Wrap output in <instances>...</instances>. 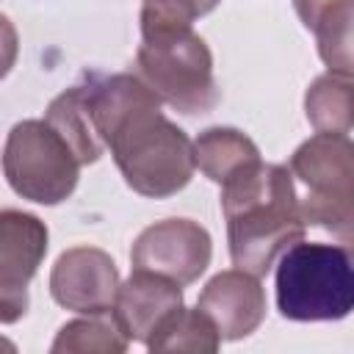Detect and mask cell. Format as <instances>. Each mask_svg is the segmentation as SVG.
Listing matches in <instances>:
<instances>
[{
  "label": "cell",
  "mask_w": 354,
  "mask_h": 354,
  "mask_svg": "<svg viewBox=\"0 0 354 354\" xmlns=\"http://www.w3.org/2000/svg\"><path fill=\"white\" fill-rule=\"evenodd\" d=\"M17 55H19L17 28L6 14H0V80L11 72V66L17 64Z\"/></svg>",
  "instance_id": "d6986e66"
},
{
  "label": "cell",
  "mask_w": 354,
  "mask_h": 354,
  "mask_svg": "<svg viewBox=\"0 0 354 354\" xmlns=\"http://www.w3.org/2000/svg\"><path fill=\"white\" fill-rule=\"evenodd\" d=\"M221 0H141V36L185 30Z\"/></svg>",
  "instance_id": "ac0fdd59"
},
{
  "label": "cell",
  "mask_w": 354,
  "mask_h": 354,
  "mask_svg": "<svg viewBox=\"0 0 354 354\" xmlns=\"http://www.w3.org/2000/svg\"><path fill=\"white\" fill-rule=\"evenodd\" d=\"M351 75L326 72L315 77L304 94V111L315 133H351Z\"/></svg>",
  "instance_id": "9a60e30c"
},
{
  "label": "cell",
  "mask_w": 354,
  "mask_h": 354,
  "mask_svg": "<svg viewBox=\"0 0 354 354\" xmlns=\"http://www.w3.org/2000/svg\"><path fill=\"white\" fill-rule=\"evenodd\" d=\"M221 337L213 326V321L202 310H185L177 307L147 340V348L155 354L166 351H191V354H213L218 351Z\"/></svg>",
  "instance_id": "2e32d148"
},
{
  "label": "cell",
  "mask_w": 354,
  "mask_h": 354,
  "mask_svg": "<svg viewBox=\"0 0 354 354\" xmlns=\"http://www.w3.org/2000/svg\"><path fill=\"white\" fill-rule=\"evenodd\" d=\"M47 224L25 210H0V324H17L30 304L28 288L47 254Z\"/></svg>",
  "instance_id": "ba28073f"
},
{
  "label": "cell",
  "mask_w": 354,
  "mask_h": 354,
  "mask_svg": "<svg viewBox=\"0 0 354 354\" xmlns=\"http://www.w3.org/2000/svg\"><path fill=\"white\" fill-rule=\"evenodd\" d=\"M83 91L102 147L136 194L166 199L191 183L194 144L163 116L160 100L138 75H88Z\"/></svg>",
  "instance_id": "6da1fadb"
},
{
  "label": "cell",
  "mask_w": 354,
  "mask_h": 354,
  "mask_svg": "<svg viewBox=\"0 0 354 354\" xmlns=\"http://www.w3.org/2000/svg\"><path fill=\"white\" fill-rule=\"evenodd\" d=\"M80 166L69 141L47 119H22L8 130L3 174L17 196L36 205H58L72 196Z\"/></svg>",
  "instance_id": "8992f818"
},
{
  "label": "cell",
  "mask_w": 354,
  "mask_h": 354,
  "mask_svg": "<svg viewBox=\"0 0 354 354\" xmlns=\"http://www.w3.org/2000/svg\"><path fill=\"white\" fill-rule=\"evenodd\" d=\"M277 310L288 321H340L354 304L346 243H290L277 263Z\"/></svg>",
  "instance_id": "3957f363"
},
{
  "label": "cell",
  "mask_w": 354,
  "mask_h": 354,
  "mask_svg": "<svg viewBox=\"0 0 354 354\" xmlns=\"http://www.w3.org/2000/svg\"><path fill=\"white\" fill-rule=\"evenodd\" d=\"M127 337L119 332L111 313L83 315L64 324L50 346L53 354H122Z\"/></svg>",
  "instance_id": "e0dca14e"
},
{
  "label": "cell",
  "mask_w": 354,
  "mask_h": 354,
  "mask_svg": "<svg viewBox=\"0 0 354 354\" xmlns=\"http://www.w3.org/2000/svg\"><path fill=\"white\" fill-rule=\"evenodd\" d=\"M196 310H202L221 340L249 337L266 318V290L260 277L243 268H227L210 277L196 299Z\"/></svg>",
  "instance_id": "30bf717a"
},
{
  "label": "cell",
  "mask_w": 354,
  "mask_h": 354,
  "mask_svg": "<svg viewBox=\"0 0 354 354\" xmlns=\"http://www.w3.org/2000/svg\"><path fill=\"white\" fill-rule=\"evenodd\" d=\"M293 8L301 25L315 33L318 55L329 72L351 75L354 0H293Z\"/></svg>",
  "instance_id": "7c38bea8"
},
{
  "label": "cell",
  "mask_w": 354,
  "mask_h": 354,
  "mask_svg": "<svg viewBox=\"0 0 354 354\" xmlns=\"http://www.w3.org/2000/svg\"><path fill=\"white\" fill-rule=\"evenodd\" d=\"M136 75L160 100V105L185 116L210 113L221 100L213 75V53L194 28L141 36Z\"/></svg>",
  "instance_id": "5b68a950"
},
{
  "label": "cell",
  "mask_w": 354,
  "mask_h": 354,
  "mask_svg": "<svg viewBox=\"0 0 354 354\" xmlns=\"http://www.w3.org/2000/svg\"><path fill=\"white\" fill-rule=\"evenodd\" d=\"M213 257L210 232L194 218H163L138 232L130 249L136 271H149L177 282L180 288L196 282Z\"/></svg>",
  "instance_id": "52a82bcc"
},
{
  "label": "cell",
  "mask_w": 354,
  "mask_h": 354,
  "mask_svg": "<svg viewBox=\"0 0 354 354\" xmlns=\"http://www.w3.org/2000/svg\"><path fill=\"white\" fill-rule=\"evenodd\" d=\"M44 119L69 141V147L75 149L77 160L83 166L88 163H97L100 155H102V141L94 130V122H91V113H88V102H86V91H83V83L61 91L50 105H47V113Z\"/></svg>",
  "instance_id": "5bb4252c"
},
{
  "label": "cell",
  "mask_w": 354,
  "mask_h": 354,
  "mask_svg": "<svg viewBox=\"0 0 354 354\" xmlns=\"http://www.w3.org/2000/svg\"><path fill=\"white\" fill-rule=\"evenodd\" d=\"M301 216L324 227L340 243H351L354 227V147L343 133L310 136L288 163Z\"/></svg>",
  "instance_id": "277c9868"
},
{
  "label": "cell",
  "mask_w": 354,
  "mask_h": 354,
  "mask_svg": "<svg viewBox=\"0 0 354 354\" xmlns=\"http://www.w3.org/2000/svg\"><path fill=\"white\" fill-rule=\"evenodd\" d=\"M191 144H194L196 169L218 185L227 183L241 169H246L249 163L260 160L257 144L235 127H207Z\"/></svg>",
  "instance_id": "4fadbf2b"
},
{
  "label": "cell",
  "mask_w": 354,
  "mask_h": 354,
  "mask_svg": "<svg viewBox=\"0 0 354 354\" xmlns=\"http://www.w3.org/2000/svg\"><path fill=\"white\" fill-rule=\"evenodd\" d=\"M0 348H6V351H14L17 346H14L11 340H6V337H0Z\"/></svg>",
  "instance_id": "ffe728a7"
},
{
  "label": "cell",
  "mask_w": 354,
  "mask_h": 354,
  "mask_svg": "<svg viewBox=\"0 0 354 354\" xmlns=\"http://www.w3.org/2000/svg\"><path fill=\"white\" fill-rule=\"evenodd\" d=\"M221 213L232 266L254 277L268 274L274 260L307 230L288 166L263 158L221 183Z\"/></svg>",
  "instance_id": "7a4b0ae2"
},
{
  "label": "cell",
  "mask_w": 354,
  "mask_h": 354,
  "mask_svg": "<svg viewBox=\"0 0 354 354\" xmlns=\"http://www.w3.org/2000/svg\"><path fill=\"white\" fill-rule=\"evenodd\" d=\"M183 307V288L166 277L136 271L119 282L111 315L119 326V332L136 343H144L152 337V332L177 310Z\"/></svg>",
  "instance_id": "8fae6325"
},
{
  "label": "cell",
  "mask_w": 354,
  "mask_h": 354,
  "mask_svg": "<svg viewBox=\"0 0 354 354\" xmlns=\"http://www.w3.org/2000/svg\"><path fill=\"white\" fill-rule=\"evenodd\" d=\"M116 290V263L97 246H72L61 252L50 271V293L55 304L80 315L111 313Z\"/></svg>",
  "instance_id": "9c48e42d"
}]
</instances>
